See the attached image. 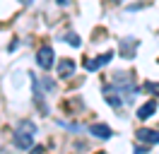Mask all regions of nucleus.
I'll list each match as a JSON object with an SVG mask.
<instances>
[{
  "label": "nucleus",
  "mask_w": 159,
  "mask_h": 154,
  "mask_svg": "<svg viewBox=\"0 0 159 154\" xmlns=\"http://www.w3.org/2000/svg\"><path fill=\"white\" fill-rule=\"evenodd\" d=\"M113 87L118 89V94L123 96V101H128V104L140 94V89L135 87V77L128 75V72H116V75H113Z\"/></svg>",
  "instance_id": "1"
},
{
  "label": "nucleus",
  "mask_w": 159,
  "mask_h": 154,
  "mask_svg": "<svg viewBox=\"0 0 159 154\" xmlns=\"http://www.w3.org/2000/svg\"><path fill=\"white\" fill-rule=\"evenodd\" d=\"M34 135H36V125L31 123V120H22L17 125V130H15V147H20V149H29L31 142H34Z\"/></svg>",
  "instance_id": "2"
},
{
  "label": "nucleus",
  "mask_w": 159,
  "mask_h": 154,
  "mask_svg": "<svg viewBox=\"0 0 159 154\" xmlns=\"http://www.w3.org/2000/svg\"><path fill=\"white\" fill-rule=\"evenodd\" d=\"M53 58H56L53 48L51 46H41L39 53H36V65H39L41 70H48V67H53Z\"/></svg>",
  "instance_id": "3"
},
{
  "label": "nucleus",
  "mask_w": 159,
  "mask_h": 154,
  "mask_svg": "<svg viewBox=\"0 0 159 154\" xmlns=\"http://www.w3.org/2000/svg\"><path fill=\"white\" fill-rule=\"evenodd\" d=\"M104 99H106V104H109L111 108H116V111L123 108V99H120L118 89H116L113 84H106V87H104Z\"/></svg>",
  "instance_id": "4"
},
{
  "label": "nucleus",
  "mask_w": 159,
  "mask_h": 154,
  "mask_svg": "<svg viewBox=\"0 0 159 154\" xmlns=\"http://www.w3.org/2000/svg\"><path fill=\"white\" fill-rule=\"evenodd\" d=\"M135 51H138V38H120L118 41V53L123 58H133L135 56Z\"/></svg>",
  "instance_id": "5"
},
{
  "label": "nucleus",
  "mask_w": 159,
  "mask_h": 154,
  "mask_svg": "<svg viewBox=\"0 0 159 154\" xmlns=\"http://www.w3.org/2000/svg\"><path fill=\"white\" fill-rule=\"evenodd\" d=\"M111 60H113V53H104V56H97L92 60H84V67L87 70H101L104 65H109Z\"/></svg>",
  "instance_id": "6"
},
{
  "label": "nucleus",
  "mask_w": 159,
  "mask_h": 154,
  "mask_svg": "<svg viewBox=\"0 0 159 154\" xmlns=\"http://www.w3.org/2000/svg\"><path fill=\"white\" fill-rule=\"evenodd\" d=\"M138 137V142H147V144H159V133L157 130H147V128H142L135 133Z\"/></svg>",
  "instance_id": "7"
},
{
  "label": "nucleus",
  "mask_w": 159,
  "mask_h": 154,
  "mask_svg": "<svg viewBox=\"0 0 159 154\" xmlns=\"http://www.w3.org/2000/svg\"><path fill=\"white\" fill-rule=\"evenodd\" d=\"M72 72H75V60H70V58H63V60L58 63V77L68 79V77H72Z\"/></svg>",
  "instance_id": "8"
},
{
  "label": "nucleus",
  "mask_w": 159,
  "mask_h": 154,
  "mask_svg": "<svg viewBox=\"0 0 159 154\" xmlns=\"http://www.w3.org/2000/svg\"><path fill=\"white\" fill-rule=\"evenodd\" d=\"M89 133L94 135V137H99V140H109L111 135V128L109 125H104V123H94V125H89Z\"/></svg>",
  "instance_id": "9"
},
{
  "label": "nucleus",
  "mask_w": 159,
  "mask_h": 154,
  "mask_svg": "<svg viewBox=\"0 0 159 154\" xmlns=\"http://www.w3.org/2000/svg\"><path fill=\"white\" fill-rule=\"evenodd\" d=\"M154 111H157V101H147V104H142L138 108V118L140 120H147V118L154 116Z\"/></svg>",
  "instance_id": "10"
},
{
  "label": "nucleus",
  "mask_w": 159,
  "mask_h": 154,
  "mask_svg": "<svg viewBox=\"0 0 159 154\" xmlns=\"http://www.w3.org/2000/svg\"><path fill=\"white\" fill-rule=\"evenodd\" d=\"M65 41H68L70 46H75V48H80V46H82V38H80L77 34H75V31H68V34H65Z\"/></svg>",
  "instance_id": "11"
},
{
  "label": "nucleus",
  "mask_w": 159,
  "mask_h": 154,
  "mask_svg": "<svg viewBox=\"0 0 159 154\" xmlns=\"http://www.w3.org/2000/svg\"><path fill=\"white\" fill-rule=\"evenodd\" d=\"M145 89H147L149 94H159V84H154V82H147V84H145Z\"/></svg>",
  "instance_id": "12"
},
{
  "label": "nucleus",
  "mask_w": 159,
  "mask_h": 154,
  "mask_svg": "<svg viewBox=\"0 0 159 154\" xmlns=\"http://www.w3.org/2000/svg\"><path fill=\"white\" fill-rule=\"evenodd\" d=\"M135 154H147V147H135Z\"/></svg>",
  "instance_id": "13"
},
{
  "label": "nucleus",
  "mask_w": 159,
  "mask_h": 154,
  "mask_svg": "<svg viewBox=\"0 0 159 154\" xmlns=\"http://www.w3.org/2000/svg\"><path fill=\"white\" fill-rule=\"evenodd\" d=\"M31 154H43V147H34V149H31Z\"/></svg>",
  "instance_id": "14"
},
{
  "label": "nucleus",
  "mask_w": 159,
  "mask_h": 154,
  "mask_svg": "<svg viewBox=\"0 0 159 154\" xmlns=\"http://www.w3.org/2000/svg\"><path fill=\"white\" fill-rule=\"evenodd\" d=\"M56 2H58V5H68V0H56Z\"/></svg>",
  "instance_id": "15"
},
{
  "label": "nucleus",
  "mask_w": 159,
  "mask_h": 154,
  "mask_svg": "<svg viewBox=\"0 0 159 154\" xmlns=\"http://www.w3.org/2000/svg\"><path fill=\"white\" fill-rule=\"evenodd\" d=\"M116 2H123V0H116Z\"/></svg>",
  "instance_id": "16"
},
{
  "label": "nucleus",
  "mask_w": 159,
  "mask_h": 154,
  "mask_svg": "<svg viewBox=\"0 0 159 154\" xmlns=\"http://www.w3.org/2000/svg\"><path fill=\"white\" fill-rule=\"evenodd\" d=\"M99 154H104V152H99Z\"/></svg>",
  "instance_id": "17"
}]
</instances>
